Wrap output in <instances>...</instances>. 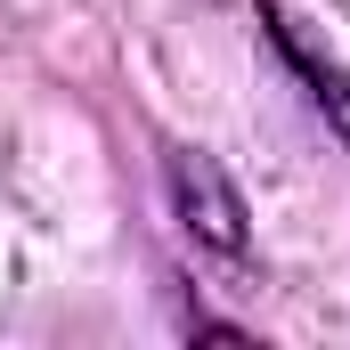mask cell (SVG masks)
Returning <instances> with one entry per match:
<instances>
[{
	"instance_id": "6da1fadb",
	"label": "cell",
	"mask_w": 350,
	"mask_h": 350,
	"mask_svg": "<svg viewBox=\"0 0 350 350\" xmlns=\"http://www.w3.org/2000/svg\"><path fill=\"white\" fill-rule=\"evenodd\" d=\"M163 196H172V220L187 228V245H204L220 261H245L253 253V212H245L237 179L220 172L204 147H172L163 155Z\"/></svg>"
},
{
	"instance_id": "7a4b0ae2",
	"label": "cell",
	"mask_w": 350,
	"mask_h": 350,
	"mask_svg": "<svg viewBox=\"0 0 350 350\" xmlns=\"http://www.w3.org/2000/svg\"><path fill=\"white\" fill-rule=\"evenodd\" d=\"M261 25H269V41L285 49V66L301 74V90H310V106L326 114V131H334V139L350 147V74L334 66V57H318V49H310V41H301V33L285 25V16H261Z\"/></svg>"
}]
</instances>
